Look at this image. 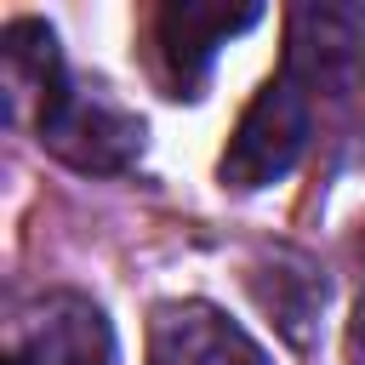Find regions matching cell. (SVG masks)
Here are the masks:
<instances>
[{"mask_svg": "<svg viewBox=\"0 0 365 365\" xmlns=\"http://www.w3.org/2000/svg\"><path fill=\"white\" fill-rule=\"evenodd\" d=\"M34 137L46 154L91 177H114L143 154V120L108 86H63V97L40 114Z\"/></svg>", "mask_w": 365, "mask_h": 365, "instance_id": "1", "label": "cell"}, {"mask_svg": "<svg viewBox=\"0 0 365 365\" xmlns=\"http://www.w3.org/2000/svg\"><path fill=\"white\" fill-rule=\"evenodd\" d=\"M302 143H308V97L279 74L245 103L217 177H222V188H240V194L268 188L302 160Z\"/></svg>", "mask_w": 365, "mask_h": 365, "instance_id": "2", "label": "cell"}, {"mask_svg": "<svg viewBox=\"0 0 365 365\" xmlns=\"http://www.w3.org/2000/svg\"><path fill=\"white\" fill-rule=\"evenodd\" d=\"M285 80L308 97H348L365 80V11L342 0H308L285 17Z\"/></svg>", "mask_w": 365, "mask_h": 365, "instance_id": "3", "label": "cell"}, {"mask_svg": "<svg viewBox=\"0 0 365 365\" xmlns=\"http://www.w3.org/2000/svg\"><path fill=\"white\" fill-rule=\"evenodd\" d=\"M148 365H268V354L211 302H160L148 319Z\"/></svg>", "mask_w": 365, "mask_h": 365, "instance_id": "4", "label": "cell"}, {"mask_svg": "<svg viewBox=\"0 0 365 365\" xmlns=\"http://www.w3.org/2000/svg\"><path fill=\"white\" fill-rule=\"evenodd\" d=\"M251 23H262V6H211V0H171V6H160L154 40H160V63H165L177 97H194V86L205 80L217 46H228Z\"/></svg>", "mask_w": 365, "mask_h": 365, "instance_id": "5", "label": "cell"}, {"mask_svg": "<svg viewBox=\"0 0 365 365\" xmlns=\"http://www.w3.org/2000/svg\"><path fill=\"white\" fill-rule=\"evenodd\" d=\"M11 365H114V331L91 297L51 291L34 308L29 336L11 354Z\"/></svg>", "mask_w": 365, "mask_h": 365, "instance_id": "6", "label": "cell"}, {"mask_svg": "<svg viewBox=\"0 0 365 365\" xmlns=\"http://www.w3.org/2000/svg\"><path fill=\"white\" fill-rule=\"evenodd\" d=\"M63 57H57V34L40 17H11L0 29V91H6V120L23 125L63 97Z\"/></svg>", "mask_w": 365, "mask_h": 365, "instance_id": "7", "label": "cell"}, {"mask_svg": "<svg viewBox=\"0 0 365 365\" xmlns=\"http://www.w3.org/2000/svg\"><path fill=\"white\" fill-rule=\"evenodd\" d=\"M251 291H257V302L274 314V325L302 348L308 331L319 325V308H325V279H319V268H314L302 251H268V257L251 268Z\"/></svg>", "mask_w": 365, "mask_h": 365, "instance_id": "8", "label": "cell"}, {"mask_svg": "<svg viewBox=\"0 0 365 365\" xmlns=\"http://www.w3.org/2000/svg\"><path fill=\"white\" fill-rule=\"evenodd\" d=\"M342 359L348 365H365V297L354 302V314H348V331H342Z\"/></svg>", "mask_w": 365, "mask_h": 365, "instance_id": "9", "label": "cell"}]
</instances>
